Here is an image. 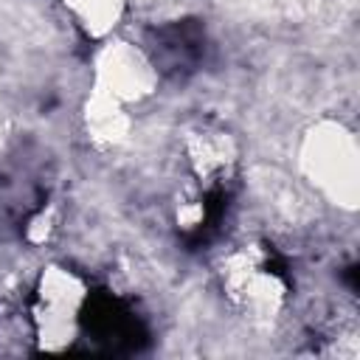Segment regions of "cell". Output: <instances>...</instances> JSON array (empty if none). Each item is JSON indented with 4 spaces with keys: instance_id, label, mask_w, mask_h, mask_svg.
<instances>
[{
    "instance_id": "1",
    "label": "cell",
    "mask_w": 360,
    "mask_h": 360,
    "mask_svg": "<svg viewBox=\"0 0 360 360\" xmlns=\"http://www.w3.org/2000/svg\"><path fill=\"white\" fill-rule=\"evenodd\" d=\"M298 172L307 186L338 211L354 214L360 205V143L340 118L309 124L295 149Z\"/></svg>"
},
{
    "instance_id": "2",
    "label": "cell",
    "mask_w": 360,
    "mask_h": 360,
    "mask_svg": "<svg viewBox=\"0 0 360 360\" xmlns=\"http://www.w3.org/2000/svg\"><path fill=\"white\" fill-rule=\"evenodd\" d=\"M93 304L90 281L68 264H45L31 287L28 329L39 352H70L87 326Z\"/></svg>"
},
{
    "instance_id": "3",
    "label": "cell",
    "mask_w": 360,
    "mask_h": 360,
    "mask_svg": "<svg viewBox=\"0 0 360 360\" xmlns=\"http://www.w3.org/2000/svg\"><path fill=\"white\" fill-rule=\"evenodd\" d=\"M219 290L228 304L253 323H273L290 298V281L264 242H242L217 264Z\"/></svg>"
},
{
    "instance_id": "4",
    "label": "cell",
    "mask_w": 360,
    "mask_h": 360,
    "mask_svg": "<svg viewBox=\"0 0 360 360\" xmlns=\"http://www.w3.org/2000/svg\"><path fill=\"white\" fill-rule=\"evenodd\" d=\"M160 68L158 59L138 42L107 37L90 62V90L135 110L158 96Z\"/></svg>"
},
{
    "instance_id": "5",
    "label": "cell",
    "mask_w": 360,
    "mask_h": 360,
    "mask_svg": "<svg viewBox=\"0 0 360 360\" xmlns=\"http://www.w3.org/2000/svg\"><path fill=\"white\" fill-rule=\"evenodd\" d=\"M180 155L191 183L205 191H219L236 174L239 141L217 121H194L180 135Z\"/></svg>"
},
{
    "instance_id": "6",
    "label": "cell",
    "mask_w": 360,
    "mask_h": 360,
    "mask_svg": "<svg viewBox=\"0 0 360 360\" xmlns=\"http://www.w3.org/2000/svg\"><path fill=\"white\" fill-rule=\"evenodd\" d=\"M82 127L87 141L107 152V149H118L129 141L132 127H135V115L129 107L112 101L110 96H101L96 90L87 93V101L82 107Z\"/></svg>"
},
{
    "instance_id": "7",
    "label": "cell",
    "mask_w": 360,
    "mask_h": 360,
    "mask_svg": "<svg viewBox=\"0 0 360 360\" xmlns=\"http://www.w3.org/2000/svg\"><path fill=\"white\" fill-rule=\"evenodd\" d=\"M70 20L90 37V39H107L118 28L127 0H62Z\"/></svg>"
}]
</instances>
